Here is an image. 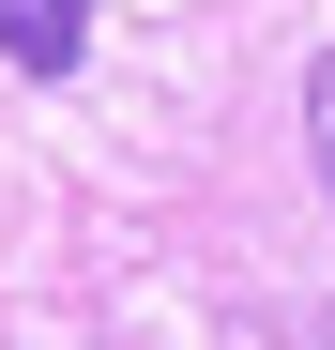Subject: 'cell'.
I'll return each instance as SVG.
<instances>
[{"mask_svg":"<svg viewBox=\"0 0 335 350\" xmlns=\"http://www.w3.org/2000/svg\"><path fill=\"white\" fill-rule=\"evenodd\" d=\"M0 46H16V77H77L92 62V16L77 0H0Z\"/></svg>","mask_w":335,"mask_h":350,"instance_id":"cell-1","label":"cell"},{"mask_svg":"<svg viewBox=\"0 0 335 350\" xmlns=\"http://www.w3.org/2000/svg\"><path fill=\"white\" fill-rule=\"evenodd\" d=\"M305 152H320V183H335V46L305 62Z\"/></svg>","mask_w":335,"mask_h":350,"instance_id":"cell-2","label":"cell"},{"mask_svg":"<svg viewBox=\"0 0 335 350\" xmlns=\"http://www.w3.org/2000/svg\"><path fill=\"white\" fill-rule=\"evenodd\" d=\"M320 350H335V305H320Z\"/></svg>","mask_w":335,"mask_h":350,"instance_id":"cell-3","label":"cell"}]
</instances>
